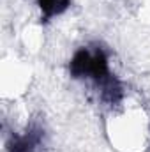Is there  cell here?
<instances>
[{
    "label": "cell",
    "instance_id": "cell-1",
    "mask_svg": "<svg viewBox=\"0 0 150 152\" xmlns=\"http://www.w3.org/2000/svg\"><path fill=\"white\" fill-rule=\"evenodd\" d=\"M69 73L73 78H90L99 88L101 99L106 104L115 106L124 99V87L110 71L108 55L99 44L79 48L69 62Z\"/></svg>",
    "mask_w": 150,
    "mask_h": 152
},
{
    "label": "cell",
    "instance_id": "cell-2",
    "mask_svg": "<svg viewBox=\"0 0 150 152\" xmlns=\"http://www.w3.org/2000/svg\"><path fill=\"white\" fill-rule=\"evenodd\" d=\"M44 131L37 124L30 126L23 134H12L7 142V152H42Z\"/></svg>",
    "mask_w": 150,
    "mask_h": 152
},
{
    "label": "cell",
    "instance_id": "cell-3",
    "mask_svg": "<svg viewBox=\"0 0 150 152\" xmlns=\"http://www.w3.org/2000/svg\"><path fill=\"white\" fill-rule=\"evenodd\" d=\"M37 5L41 9L42 21H48L62 14L64 11H67V7L71 5V0H37Z\"/></svg>",
    "mask_w": 150,
    "mask_h": 152
}]
</instances>
